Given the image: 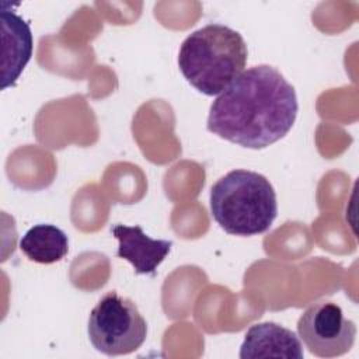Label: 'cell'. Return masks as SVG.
<instances>
[{
  "mask_svg": "<svg viewBox=\"0 0 359 359\" xmlns=\"http://www.w3.org/2000/svg\"><path fill=\"white\" fill-rule=\"evenodd\" d=\"M247 45L236 29L208 24L181 43L178 66L187 81L205 95L222 94L247 65Z\"/></svg>",
  "mask_w": 359,
  "mask_h": 359,
  "instance_id": "cell-2",
  "label": "cell"
},
{
  "mask_svg": "<svg viewBox=\"0 0 359 359\" xmlns=\"http://www.w3.org/2000/svg\"><path fill=\"white\" fill-rule=\"evenodd\" d=\"M24 255L38 264H53L66 257L69 240L66 233L53 224H35L20 240Z\"/></svg>",
  "mask_w": 359,
  "mask_h": 359,
  "instance_id": "cell-9",
  "label": "cell"
},
{
  "mask_svg": "<svg viewBox=\"0 0 359 359\" xmlns=\"http://www.w3.org/2000/svg\"><path fill=\"white\" fill-rule=\"evenodd\" d=\"M210 212L229 234H261L269 230L278 215L276 192L262 174L237 168L212 185Z\"/></svg>",
  "mask_w": 359,
  "mask_h": 359,
  "instance_id": "cell-3",
  "label": "cell"
},
{
  "mask_svg": "<svg viewBox=\"0 0 359 359\" xmlns=\"http://www.w3.org/2000/svg\"><path fill=\"white\" fill-rule=\"evenodd\" d=\"M1 39H3V62H1V88L6 90L15 84L24 67L32 56V32L29 24L17 13L7 8V3H1Z\"/></svg>",
  "mask_w": 359,
  "mask_h": 359,
  "instance_id": "cell-6",
  "label": "cell"
},
{
  "mask_svg": "<svg viewBox=\"0 0 359 359\" xmlns=\"http://www.w3.org/2000/svg\"><path fill=\"white\" fill-rule=\"evenodd\" d=\"M87 331L90 342L98 352L116 356L142 346L147 335V324L130 299L111 290L91 310Z\"/></svg>",
  "mask_w": 359,
  "mask_h": 359,
  "instance_id": "cell-4",
  "label": "cell"
},
{
  "mask_svg": "<svg viewBox=\"0 0 359 359\" xmlns=\"http://www.w3.org/2000/svg\"><path fill=\"white\" fill-rule=\"evenodd\" d=\"M297 332L313 355L334 358L351 351L355 344L356 325L345 318L337 303L317 302L300 316Z\"/></svg>",
  "mask_w": 359,
  "mask_h": 359,
  "instance_id": "cell-5",
  "label": "cell"
},
{
  "mask_svg": "<svg viewBox=\"0 0 359 359\" xmlns=\"http://www.w3.org/2000/svg\"><path fill=\"white\" fill-rule=\"evenodd\" d=\"M300 338L276 323H259L248 328L240 346L241 359L254 358H283L303 359Z\"/></svg>",
  "mask_w": 359,
  "mask_h": 359,
  "instance_id": "cell-7",
  "label": "cell"
},
{
  "mask_svg": "<svg viewBox=\"0 0 359 359\" xmlns=\"http://www.w3.org/2000/svg\"><path fill=\"white\" fill-rule=\"evenodd\" d=\"M299 111L294 87L283 74L258 65L244 70L212 102L206 128L247 149H265L285 137Z\"/></svg>",
  "mask_w": 359,
  "mask_h": 359,
  "instance_id": "cell-1",
  "label": "cell"
},
{
  "mask_svg": "<svg viewBox=\"0 0 359 359\" xmlns=\"http://www.w3.org/2000/svg\"><path fill=\"white\" fill-rule=\"evenodd\" d=\"M111 233L119 241L116 255L129 261L137 275H154L172 247L171 241L149 237L140 226L115 224Z\"/></svg>",
  "mask_w": 359,
  "mask_h": 359,
  "instance_id": "cell-8",
  "label": "cell"
}]
</instances>
